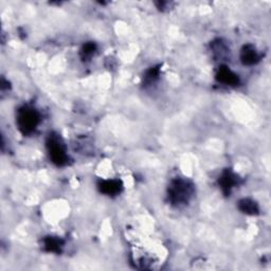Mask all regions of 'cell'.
<instances>
[{
    "mask_svg": "<svg viewBox=\"0 0 271 271\" xmlns=\"http://www.w3.org/2000/svg\"><path fill=\"white\" fill-rule=\"evenodd\" d=\"M193 194V185L188 180L176 179L173 180L168 188V198L173 205H184Z\"/></svg>",
    "mask_w": 271,
    "mask_h": 271,
    "instance_id": "1",
    "label": "cell"
},
{
    "mask_svg": "<svg viewBox=\"0 0 271 271\" xmlns=\"http://www.w3.org/2000/svg\"><path fill=\"white\" fill-rule=\"evenodd\" d=\"M39 123V115L38 112L30 108V107H24L18 111L17 116V124L19 129L24 134H30L36 128Z\"/></svg>",
    "mask_w": 271,
    "mask_h": 271,
    "instance_id": "2",
    "label": "cell"
},
{
    "mask_svg": "<svg viewBox=\"0 0 271 271\" xmlns=\"http://www.w3.org/2000/svg\"><path fill=\"white\" fill-rule=\"evenodd\" d=\"M48 149L50 158L52 159V162L58 166H64L67 163L68 157L66 155V151L63 144H61L59 137L51 136L48 141Z\"/></svg>",
    "mask_w": 271,
    "mask_h": 271,
    "instance_id": "3",
    "label": "cell"
},
{
    "mask_svg": "<svg viewBox=\"0 0 271 271\" xmlns=\"http://www.w3.org/2000/svg\"><path fill=\"white\" fill-rule=\"evenodd\" d=\"M216 78L218 82L228 85V86H235V85L239 84V76H237L232 70L229 69L228 67L219 68L216 75Z\"/></svg>",
    "mask_w": 271,
    "mask_h": 271,
    "instance_id": "4",
    "label": "cell"
},
{
    "mask_svg": "<svg viewBox=\"0 0 271 271\" xmlns=\"http://www.w3.org/2000/svg\"><path fill=\"white\" fill-rule=\"evenodd\" d=\"M237 180L239 178L236 177V175L233 174L230 171H226L223 173L222 176L219 178V185L222 190L224 191V193L228 194L234 188V185H236Z\"/></svg>",
    "mask_w": 271,
    "mask_h": 271,
    "instance_id": "5",
    "label": "cell"
},
{
    "mask_svg": "<svg viewBox=\"0 0 271 271\" xmlns=\"http://www.w3.org/2000/svg\"><path fill=\"white\" fill-rule=\"evenodd\" d=\"M99 188L102 193L106 195H117L121 192L122 184L118 180H104L101 181Z\"/></svg>",
    "mask_w": 271,
    "mask_h": 271,
    "instance_id": "6",
    "label": "cell"
},
{
    "mask_svg": "<svg viewBox=\"0 0 271 271\" xmlns=\"http://www.w3.org/2000/svg\"><path fill=\"white\" fill-rule=\"evenodd\" d=\"M241 59L245 65L250 66L256 63V61L259 60V56L256 48L251 46V45H248V46H245L244 49L241 50Z\"/></svg>",
    "mask_w": 271,
    "mask_h": 271,
    "instance_id": "7",
    "label": "cell"
},
{
    "mask_svg": "<svg viewBox=\"0 0 271 271\" xmlns=\"http://www.w3.org/2000/svg\"><path fill=\"white\" fill-rule=\"evenodd\" d=\"M239 208L241 212L246 214H250V215H254L258 212V207L257 203L254 202L251 199H241L239 202Z\"/></svg>",
    "mask_w": 271,
    "mask_h": 271,
    "instance_id": "8",
    "label": "cell"
},
{
    "mask_svg": "<svg viewBox=\"0 0 271 271\" xmlns=\"http://www.w3.org/2000/svg\"><path fill=\"white\" fill-rule=\"evenodd\" d=\"M45 247L50 252H59L60 251L61 241L59 239H55V237H48L45 240Z\"/></svg>",
    "mask_w": 271,
    "mask_h": 271,
    "instance_id": "9",
    "label": "cell"
},
{
    "mask_svg": "<svg viewBox=\"0 0 271 271\" xmlns=\"http://www.w3.org/2000/svg\"><path fill=\"white\" fill-rule=\"evenodd\" d=\"M94 50H95V46L94 44H86L83 48V53L85 56H91L94 53Z\"/></svg>",
    "mask_w": 271,
    "mask_h": 271,
    "instance_id": "10",
    "label": "cell"
}]
</instances>
